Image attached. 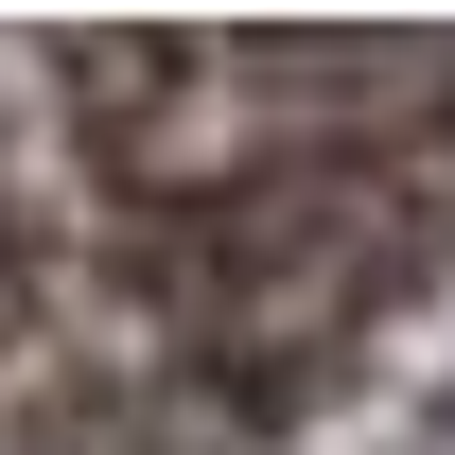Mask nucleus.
<instances>
[{
  "instance_id": "obj_1",
  "label": "nucleus",
  "mask_w": 455,
  "mask_h": 455,
  "mask_svg": "<svg viewBox=\"0 0 455 455\" xmlns=\"http://www.w3.org/2000/svg\"><path fill=\"white\" fill-rule=\"evenodd\" d=\"M36 455H175V403L158 386H88V403L36 420Z\"/></svg>"
}]
</instances>
